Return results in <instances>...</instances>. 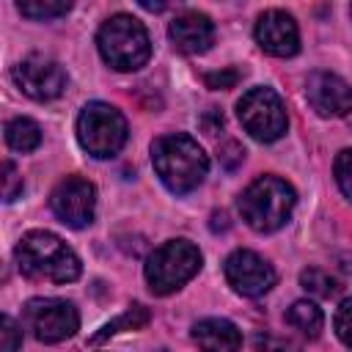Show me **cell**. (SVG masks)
<instances>
[{"label":"cell","mask_w":352,"mask_h":352,"mask_svg":"<svg viewBox=\"0 0 352 352\" xmlns=\"http://www.w3.org/2000/svg\"><path fill=\"white\" fill-rule=\"evenodd\" d=\"M148 319H151V314H148V308L146 305H129L121 316H116L113 322H107L96 336H91V344H102V341H107L110 336H118V333H124V330H140V327H146L148 324Z\"/></svg>","instance_id":"obj_16"},{"label":"cell","mask_w":352,"mask_h":352,"mask_svg":"<svg viewBox=\"0 0 352 352\" xmlns=\"http://www.w3.org/2000/svg\"><path fill=\"white\" fill-rule=\"evenodd\" d=\"M14 82L19 91L36 102L58 99L66 88V72L58 60L47 55H28L14 66Z\"/></svg>","instance_id":"obj_9"},{"label":"cell","mask_w":352,"mask_h":352,"mask_svg":"<svg viewBox=\"0 0 352 352\" xmlns=\"http://www.w3.org/2000/svg\"><path fill=\"white\" fill-rule=\"evenodd\" d=\"M201 126H204L209 135L220 132V126H223V113H220V110H214V107H209V110L204 113V118H201Z\"/></svg>","instance_id":"obj_27"},{"label":"cell","mask_w":352,"mask_h":352,"mask_svg":"<svg viewBox=\"0 0 352 352\" xmlns=\"http://www.w3.org/2000/svg\"><path fill=\"white\" fill-rule=\"evenodd\" d=\"M162 352H165V349H162Z\"/></svg>","instance_id":"obj_30"},{"label":"cell","mask_w":352,"mask_h":352,"mask_svg":"<svg viewBox=\"0 0 352 352\" xmlns=\"http://www.w3.org/2000/svg\"><path fill=\"white\" fill-rule=\"evenodd\" d=\"M25 327L36 336L41 344H58L77 333L80 314L69 300L60 297H33L22 308Z\"/></svg>","instance_id":"obj_8"},{"label":"cell","mask_w":352,"mask_h":352,"mask_svg":"<svg viewBox=\"0 0 352 352\" xmlns=\"http://www.w3.org/2000/svg\"><path fill=\"white\" fill-rule=\"evenodd\" d=\"M236 116L245 126V132L250 138H256L258 143H272L278 138H283L289 118H286V107L280 102V96L272 88H250L239 102H236Z\"/></svg>","instance_id":"obj_7"},{"label":"cell","mask_w":352,"mask_h":352,"mask_svg":"<svg viewBox=\"0 0 352 352\" xmlns=\"http://www.w3.org/2000/svg\"><path fill=\"white\" fill-rule=\"evenodd\" d=\"M77 140L91 157H113L126 143V118L107 102H91L77 116Z\"/></svg>","instance_id":"obj_6"},{"label":"cell","mask_w":352,"mask_h":352,"mask_svg":"<svg viewBox=\"0 0 352 352\" xmlns=\"http://www.w3.org/2000/svg\"><path fill=\"white\" fill-rule=\"evenodd\" d=\"M19 344H22V327L8 314H3L0 316V349L3 352H16Z\"/></svg>","instance_id":"obj_23"},{"label":"cell","mask_w":352,"mask_h":352,"mask_svg":"<svg viewBox=\"0 0 352 352\" xmlns=\"http://www.w3.org/2000/svg\"><path fill=\"white\" fill-rule=\"evenodd\" d=\"M333 173H336V182H338L341 192L352 201V148H344V151L336 157Z\"/></svg>","instance_id":"obj_21"},{"label":"cell","mask_w":352,"mask_h":352,"mask_svg":"<svg viewBox=\"0 0 352 352\" xmlns=\"http://www.w3.org/2000/svg\"><path fill=\"white\" fill-rule=\"evenodd\" d=\"M333 327H336V336L341 338V344L352 349V297H346L338 305L336 319H333Z\"/></svg>","instance_id":"obj_22"},{"label":"cell","mask_w":352,"mask_h":352,"mask_svg":"<svg viewBox=\"0 0 352 352\" xmlns=\"http://www.w3.org/2000/svg\"><path fill=\"white\" fill-rule=\"evenodd\" d=\"M22 192V176L16 173L14 162H3V201H14Z\"/></svg>","instance_id":"obj_26"},{"label":"cell","mask_w":352,"mask_h":352,"mask_svg":"<svg viewBox=\"0 0 352 352\" xmlns=\"http://www.w3.org/2000/svg\"><path fill=\"white\" fill-rule=\"evenodd\" d=\"M338 267H341L344 272H352V253H341V256H338Z\"/></svg>","instance_id":"obj_28"},{"label":"cell","mask_w":352,"mask_h":352,"mask_svg":"<svg viewBox=\"0 0 352 352\" xmlns=\"http://www.w3.org/2000/svg\"><path fill=\"white\" fill-rule=\"evenodd\" d=\"M151 162L162 184L176 195L192 192L209 170V160L204 148L198 146V140H192L184 132H170L157 138L151 143Z\"/></svg>","instance_id":"obj_2"},{"label":"cell","mask_w":352,"mask_h":352,"mask_svg":"<svg viewBox=\"0 0 352 352\" xmlns=\"http://www.w3.org/2000/svg\"><path fill=\"white\" fill-rule=\"evenodd\" d=\"M50 206L60 223H66L69 228H82L94 220L96 187L82 176H66L55 184L50 195Z\"/></svg>","instance_id":"obj_10"},{"label":"cell","mask_w":352,"mask_h":352,"mask_svg":"<svg viewBox=\"0 0 352 352\" xmlns=\"http://www.w3.org/2000/svg\"><path fill=\"white\" fill-rule=\"evenodd\" d=\"M242 80V72L239 69H220V72H206L204 74V82L206 88H234L236 82Z\"/></svg>","instance_id":"obj_25"},{"label":"cell","mask_w":352,"mask_h":352,"mask_svg":"<svg viewBox=\"0 0 352 352\" xmlns=\"http://www.w3.org/2000/svg\"><path fill=\"white\" fill-rule=\"evenodd\" d=\"M192 341L198 344L201 352H239L242 333L236 330L234 322L209 316L192 324Z\"/></svg>","instance_id":"obj_15"},{"label":"cell","mask_w":352,"mask_h":352,"mask_svg":"<svg viewBox=\"0 0 352 352\" xmlns=\"http://www.w3.org/2000/svg\"><path fill=\"white\" fill-rule=\"evenodd\" d=\"M223 270L231 289L245 297H261L275 286V270L253 250H234Z\"/></svg>","instance_id":"obj_11"},{"label":"cell","mask_w":352,"mask_h":352,"mask_svg":"<svg viewBox=\"0 0 352 352\" xmlns=\"http://www.w3.org/2000/svg\"><path fill=\"white\" fill-rule=\"evenodd\" d=\"M16 8L22 16H30V19H58L72 11V3L69 0H19Z\"/></svg>","instance_id":"obj_19"},{"label":"cell","mask_w":352,"mask_h":352,"mask_svg":"<svg viewBox=\"0 0 352 352\" xmlns=\"http://www.w3.org/2000/svg\"><path fill=\"white\" fill-rule=\"evenodd\" d=\"M16 267L30 280L44 283H72L80 278L77 253L52 231H28L16 250Z\"/></svg>","instance_id":"obj_1"},{"label":"cell","mask_w":352,"mask_h":352,"mask_svg":"<svg viewBox=\"0 0 352 352\" xmlns=\"http://www.w3.org/2000/svg\"><path fill=\"white\" fill-rule=\"evenodd\" d=\"M201 270V250L187 239H168L146 261V280L154 294H173Z\"/></svg>","instance_id":"obj_5"},{"label":"cell","mask_w":352,"mask_h":352,"mask_svg":"<svg viewBox=\"0 0 352 352\" xmlns=\"http://www.w3.org/2000/svg\"><path fill=\"white\" fill-rule=\"evenodd\" d=\"M305 96L322 118H341L352 113V85L333 72H311L305 80Z\"/></svg>","instance_id":"obj_12"},{"label":"cell","mask_w":352,"mask_h":352,"mask_svg":"<svg viewBox=\"0 0 352 352\" xmlns=\"http://www.w3.org/2000/svg\"><path fill=\"white\" fill-rule=\"evenodd\" d=\"M349 11H352V8H349Z\"/></svg>","instance_id":"obj_29"},{"label":"cell","mask_w":352,"mask_h":352,"mask_svg":"<svg viewBox=\"0 0 352 352\" xmlns=\"http://www.w3.org/2000/svg\"><path fill=\"white\" fill-rule=\"evenodd\" d=\"M294 201L297 195L292 184L278 176H258L239 195V214L253 231L272 234L292 217Z\"/></svg>","instance_id":"obj_3"},{"label":"cell","mask_w":352,"mask_h":352,"mask_svg":"<svg viewBox=\"0 0 352 352\" xmlns=\"http://www.w3.org/2000/svg\"><path fill=\"white\" fill-rule=\"evenodd\" d=\"M168 36L173 41V47L184 55H198L206 52L209 44L214 41V25L206 14L201 11H182L173 16Z\"/></svg>","instance_id":"obj_14"},{"label":"cell","mask_w":352,"mask_h":352,"mask_svg":"<svg viewBox=\"0 0 352 352\" xmlns=\"http://www.w3.org/2000/svg\"><path fill=\"white\" fill-rule=\"evenodd\" d=\"M286 319H289V324H292L294 330H300V333L308 336V338H316V336L322 333V324H324L322 311H319L314 302H308V300H297V302H292Z\"/></svg>","instance_id":"obj_18"},{"label":"cell","mask_w":352,"mask_h":352,"mask_svg":"<svg viewBox=\"0 0 352 352\" xmlns=\"http://www.w3.org/2000/svg\"><path fill=\"white\" fill-rule=\"evenodd\" d=\"M300 283L305 292H311L314 297H333L338 292L336 278H330V272L319 270V267H308L300 272Z\"/></svg>","instance_id":"obj_20"},{"label":"cell","mask_w":352,"mask_h":352,"mask_svg":"<svg viewBox=\"0 0 352 352\" xmlns=\"http://www.w3.org/2000/svg\"><path fill=\"white\" fill-rule=\"evenodd\" d=\"M217 160H220V165H223L226 170H236V168L242 165V160H245V148H242L236 140H226V143L217 148Z\"/></svg>","instance_id":"obj_24"},{"label":"cell","mask_w":352,"mask_h":352,"mask_svg":"<svg viewBox=\"0 0 352 352\" xmlns=\"http://www.w3.org/2000/svg\"><path fill=\"white\" fill-rule=\"evenodd\" d=\"M256 44L275 58H289L300 50V30L292 14L280 8H270L256 22Z\"/></svg>","instance_id":"obj_13"},{"label":"cell","mask_w":352,"mask_h":352,"mask_svg":"<svg viewBox=\"0 0 352 352\" xmlns=\"http://www.w3.org/2000/svg\"><path fill=\"white\" fill-rule=\"evenodd\" d=\"M6 143L14 151L28 154V151L38 148V143H41V126L36 121H30V118H22V116L19 118H11L6 124Z\"/></svg>","instance_id":"obj_17"},{"label":"cell","mask_w":352,"mask_h":352,"mask_svg":"<svg viewBox=\"0 0 352 352\" xmlns=\"http://www.w3.org/2000/svg\"><path fill=\"white\" fill-rule=\"evenodd\" d=\"M96 47L104 63L116 72H135L151 55V41L140 19L132 14H113L96 33Z\"/></svg>","instance_id":"obj_4"}]
</instances>
